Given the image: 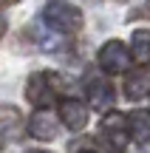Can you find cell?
I'll return each mask as SVG.
<instances>
[{
    "instance_id": "obj_1",
    "label": "cell",
    "mask_w": 150,
    "mask_h": 153,
    "mask_svg": "<svg viewBox=\"0 0 150 153\" xmlns=\"http://www.w3.org/2000/svg\"><path fill=\"white\" fill-rule=\"evenodd\" d=\"M43 17L51 28H57L62 34H74L82 28V11L68 0H48L43 9Z\"/></svg>"
},
{
    "instance_id": "obj_2",
    "label": "cell",
    "mask_w": 150,
    "mask_h": 153,
    "mask_svg": "<svg viewBox=\"0 0 150 153\" xmlns=\"http://www.w3.org/2000/svg\"><path fill=\"white\" fill-rule=\"evenodd\" d=\"M60 88H62V79L57 74L37 71V74L28 76V82H26V99L31 105H37V108H45V105H51L57 99Z\"/></svg>"
},
{
    "instance_id": "obj_3",
    "label": "cell",
    "mask_w": 150,
    "mask_h": 153,
    "mask_svg": "<svg viewBox=\"0 0 150 153\" xmlns=\"http://www.w3.org/2000/svg\"><path fill=\"white\" fill-rule=\"evenodd\" d=\"M99 68L108 71V74L128 71V68H130V51H128V45L119 43V40H108V43L99 48Z\"/></svg>"
},
{
    "instance_id": "obj_4",
    "label": "cell",
    "mask_w": 150,
    "mask_h": 153,
    "mask_svg": "<svg viewBox=\"0 0 150 153\" xmlns=\"http://www.w3.org/2000/svg\"><path fill=\"white\" fill-rule=\"evenodd\" d=\"M99 133H102V139L111 145L113 153H122L125 145H128V136H130L128 133V116L108 114L105 119H102V125H99Z\"/></svg>"
},
{
    "instance_id": "obj_5",
    "label": "cell",
    "mask_w": 150,
    "mask_h": 153,
    "mask_svg": "<svg viewBox=\"0 0 150 153\" xmlns=\"http://www.w3.org/2000/svg\"><path fill=\"white\" fill-rule=\"evenodd\" d=\"M26 131V122H23V114L14 108V105H3L0 108V150L9 148L11 142L23 136Z\"/></svg>"
},
{
    "instance_id": "obj_6",
    "label": "cell",
    "mask_w": 150,
    "mask_h": 153,
    "mask_svg": "<svg viewBox=\"0 0 150 153\" xmlns=\"http://www.w3.org/2000/svg\"><path fill=\"white\" fill-rule=\"evenodd\" d=\"M60 119L68 131H82L88 125V108L79 99H62L60 102Z\"/></svg>"
},
{
    "instance_id": "obj_7",
    "label": "cell",
    "mask_w": 150,
    "mask_h": 153,
    "mask_svg": "<svg viewBox=\"0 0 150 153\" xmlns=\"http://www.w3.org/2000/svg\"><path fill=\"white\" fill-rule=\"evenodd\" d=\"M150 94V68L147 65H139L133 68V71H128V76H125V97L128 99H142Z\"/></svg>"
},
{
    "instance_id": "obj_8",
    "label": "cell",
    "mask_w": 150,
    "mask_h": 153,
    "mask_svg": "<svg viewBox=\"0 0 150 153\" xmlns=\"http://www.w3.org/2000/svg\"><path fill=\"white\" fill-rule=\"evenodd\" d=\"M88 102L96 111H108L113 105V85L102 76H91L88 79Z\"/></svg>"
},
{
    "instance_id": "obj_9",
    "label": "cell",
    "mask_w": 150,
    "mask_h": 153,
    "mask_svg": "<svg viewBox=\"0 0 150 153\" xmlns=\"http://www.w3.org/2000/svg\"><path fill=\"white\" fill-rule=\"evenodd\" d=\"M28 133H31L34 139H40V142H51V139L57 136V119L45 108H40L37 114L28 119Z\"/></svg>"
},
{
    "instance_id": "obj_10",
    "label": "cell",
    "mask_w": 150,
    "mask_h": 153,
    "mask_svg": "<svg viewBox=\"0 0 150 153\" xmlns=\"http://www.w3.org/2000/svg\"><path fill=\"white\" fill-rule=\"evenodd\" d=\"M128 133L139 145H150V114L147 111H133L128 116Z\"/></svg>"
},
{
    "instance_id": "obj_11",
    "label": "cell",
    "mask_w": 150,
    "mask_h": 153,
    "mask_svg": "<svg viewBox=\"0 0 150 153\" xmlns=\"http://www.w3.org/2000/svg\"><path fill=\"white\" fill-rule=\"evenodd\" d=\"M133 54H136V60L150 62V31H136L133 34Z\"/></svg>"
},
{
    "instance_id": "obj_12",
    "label": "cell",
    "mask_w": 150,
    "mask_h": 153,
    "mask_svg": "<svg viewBox=\"0 0 150 153\" xmlns=\"http://www.w3.org/2000/svg\"><path fill=\"white\" fill-rule=\"evenodd\" d=\"M3 31H6V17L0 14V37H3Z\"/></svg>"
},
{
    "instance_id": "obj_13",
    "label": "cell",
    "mask_w": 150,
    "mask_h": 153,
    "mask_svg": "<svg viewBox=\"0 0 150 153\" xmlns=\"http://www.w3.org/2000/svg\"><path fill=\"white\" fill-rule=\"evenodd\" d=\"M11 3H17V0H0V6H11Z\"/></svg>"
},
{
    "instance_id": "obj_14",
    "label": "cell",
    "mask_w": 150,
    "mask_h": 153,
    "mask_svg": "<svg viewBox=\"0 0 150 153\" xmlns=\"http://www.w3.org/2000/svg\"><path fill=\"white\" fill-rule=\"evenodd\" d=\"M28 153H48V150H28Z\"/></svg>"
},
{
    "instance_id": "obj_15",
    "label": "cell",
    "mask_w": 150,
    "mask_h": 153,
    "mask_svg": "<svg viewBox=\"0 0 150 153\" xmlns=\"http://www.w3.org/2000/svg\"><path fill=\"white\" fill-rule=\"evenodd\" d=\"M82 153H96V150H82Z\"/></svg>"
}]
</instances>
